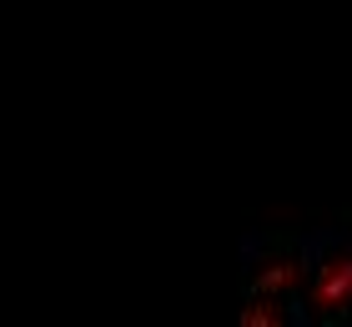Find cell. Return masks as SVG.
<instances>
[{
    "mask_svg": "<svg viewBox=\"0 0 352 327\" xmlns=\"http://www.w3.org/2000/svg\"><path fill=\"white\" fill-rule=\"evenodd\" d=\"M307 307H312V317H317V322H338V317L352 313V247L327 252V257L312 267Z\"/></svg>",
    "mask_w": 352,
    "mask_h": 327,
    "instance_id": "obj_1",
    "label": "cell"
},
{
    "mask_svg": "<svg viewBox=\"0 0 352 327\" xmlns=\"http://www.w3.org/2000/svg\"><path fill=\"white\" fill-rule=\"evenodd\" d=\"M252 292H267V297H297V292H302V257L292 247L262 252L257 267H252Z\"/></svg>",
    "mask_w": 352,
    "mask_h": 327,
    "instance_id": "obj_2",
    "label": "cell"
},
{
    "mask_svg": "<svg viewBox=\"0 0 352 327\" xmlns=\"http://www.w3.org/2000/svg\"><path fill=\"white\" fill-rule=\"evenodd\" d=\"M282 302L287 297H267V292H247V307H242V322H267V327H277V322H287V313H282Z\"/></svg>",
    "mask_w": 352,
    "mask_h": 327,
    "instance_id": "obj_3",
    "label": "cell"
}]
</instances>
